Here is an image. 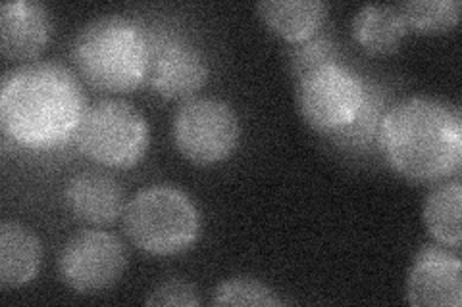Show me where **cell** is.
<instances>
[{"instance_id":"6da1fadb","label":"cell","mask_w":462,"mask_h":307,"mask_svg":"<svg viewBox=\"0 0 462 307\" xmlns=\"http://www.w3.org/2000/svg\"><path fill=\"white\" fill-rule=\"evenodd\" d=\"M85 112L78 77L60 64H25L3 77L0 127L25 149L49 150L76 139Z\"/></svg>"},{"instance_id":"7a4b0ae2","label":"cell","mask_w":462,"mask_h":307,"mask_svg":"<svg viewBox=\"0 0 462 307\" xmlns=\"http://www.w3.org/2000/svg\"><path fill=\"white\" fill-rule=\"evenodd\" d=\"M383 156L402 177L441 181L462 166L460 108L431 96H411L389 108L380 123Z\"/></svg>"},{"instance_id":"3957f363","label":"cell","mask_w":462,"mask_h":307,"mask_svg":"<svg viewBox=\"0 0 462 307\" xmlns=\"http://www.w3.org/2000/svg\"><path fill=\"white\" fill-rule=\"evenodd\" d=\"M71 58L81 77L95 89L134 91L147 79V27L120 14L95 18L79 29Z\"/></svg>"},{"instance_id":"277c9868","label":"cell","mask_w":462,"mask_h":307,"mask_svg":"<svg viewBox=\"0 0 462 307\" xmlns=\"http://www.w3.org/2000/svg\"><path fill=\"white\" fill-rule=\"evenodd\" d=\"M124 229L143 252L173 256L195 244L200 221L193 200L180 188L154 185L139 190L127 202Z\"/></svg>"},{"instance_id":"5b68a950","label":"cell","mask_w":462,"mask_h":307,"mask_svg":"<svg viewBox=\"0 0 462 307\" xmlns=\"http://www.w3.org/2000/svg\"><path fill=\"white\" fill-rule=\"evenodd\" d=\"M79 150L105 167H132L149 149L144 115L125 100H100L89 106L78 127Z\"/></svg>"},{"instance_id":"8992f818","label":"cell","mask_w":462,"mask_h":307,"mask_svg":"<svg viewBox=\"0 0 462 307\" xmlns=\"http://www.w3.org/2000/svg\"><path fill=\"white\" fill-rule=\"evenodd\" d=\"M366 81L345 64H329L297 81V102L305 122L334 135L349 125L363 108Z\"/></svg>"},{"instance_id":"52a82bcc","label":"cell","mask_w":462,"mask_h":307,"mask_svg":"<svg viewBox=\"0 0 462 307\" xmlns=\"http://www.w3.org/2000/svg\"><path fill=\"white\" fill-rule=\"evenodd\" d=\"M178 150L199 166L218 164L229 158L239 142V118L227 102L200 96L180 106L173 120Z\"/></svg>"},{"instance_id":"ba28073f","label":"cell","mask_w":462,"mask_h":307,"mask_svg":"<svg viewBox=\"0 0 462 307\" xmlns=\"http://www.w3.org/2000/svg\"><path fill=\"white\" fill-rule=\"evenodd\" d=\"M127 266L122 240L106 230H81L71 237L60 256L58 273L78 294H97L120 281Z\"/></svg>"},{"instance_id":"9c48e42d","label":"cell","mask_w":462,"mask_h":307,"mask_svg":"<svg viewBox=\"0 0 462 307\" xmlns=\"http://www.w3.org/2000/svg\"><path fill=\"white\" fill-rule=\"evenodd\" d=\"M147 79L170 100H189L208 79V62L189 39L164 27H147Z\"/></svg>"},{"instance_id":"30bf717a","label":"cell","mask_w":462,"mask_h":307,"mask_svg":"<svg viewBox=\"0 0 462 307\" xmlns=\"http://www.w3.org/2000/svg\"><path fill=\"white\" fill-rule=\"evenodd\" d=\"M407 300L416 307H460V257L439 246H424L409 271Z\"/></svg>"},{"instance_id":"8fae6325","label":"cell","mask_w":462,"mask_h":307,"mask_svg":"<svg viewBox=\"0 0 462 307\" xmlns=\"http://www.w3.org/2000/svg\"><path fill=\"white\" fill-rule=\"evenodd\" d=\"M54 22L45 5L14 0L0 6V50L8 60H33L51 42Z\"/></svg>"},{"instance_id":"7c38bea8","label":"cell","mask_w":462,"mask_h":307,"mask_svg":"<svg viewBox=\"0 0 462 307\" xmlns=\"http://www.w3.org/2000/svg\"><path fill=\"white\" fill-rule=\"evenodd\" d=\"M69 212L89 225H110L124 212V190L103 171H83L71 177L64 190Z\"/></svg>"},{"instance_id":"4fadbf2b","label":"cell","mask_w":462,"mask_h":307,"mask_svg":"<svg viewBox=\"0 0 462 307\" xmlns=\"http://www.w3.org/2000/svg\"><path fill=\"white\" fill-rule=\"evenodd\" d=\"M41 256V242L32 229L16 221L0 225V284L22 286L33 281Z\"/></svg>"},{"instance_id":"5bb4252c","label":"cell","mask_w":462,"mask_h":307,"mask_svg":"<svg viewBox=\"0 0 462 307\" xmlns=\"http://www.w3.org/2000/svg\"><path fill=\"white\" fill-rule=\"evenodd\" d=\"M256 10L273 33L299 42L320 32L329 6L322 0H263Z\"/></svg>"},{"instance_id":"9a60e30c","label":"cell","mask_w":462,"mask_h":307,"mask_svg":"<svg viewBox=\"0 0 462 307\" xmlns=\"http://www.w3.org/2000/svg\"><path fill=\"white\" fill-rule=\"evenodd\" d=\"M351 32L366 52L385 56L401 47L409 25L397 5H366L355 14Z\"/></svg>"},{"instance_id":"2e32d148","label":"cell","mask_w":462,"mask_h":307,"mask_svg":"<svg viewBox=\"0 0 462 307\" xmlns=\"http://www.w3.org/2000/svg\"><path fill=\"white\" fill-rule=\"evenodd\" d=\"M462 185L458 179L431 188L424 202V223L430 235L443 246L460 248Z\"/></svg>"},{"instance_id":"e0dca14e","label":"cell","mask_w":462,"mask_h":307,"mask_svg":"<svg viewBox=\"0 0 462 307\" xmlns=\"http://www.w3.org/2000/svg\"><path fill=\"white\" fill-rule=\"evenodd\" d=\"M385 113V96L382 89L375 85L366 83V95L363 108H360L356 118L339 131H336L334 137L341 146L346 149H366V146L378 139L380 123Z\"/></svg>"},{"instance_id":"ac0fdd59","label":"cell","mask_w":462,"mask_h":307,"mask_svg":"<svg viewBox=\"0 0 462 307\" xmlns=\"http://www.w3.org/2000/svg\"><path fill=\"white\" fill-rule=\"evenodd\" d=\"M397 6L409 29L418 33L449 32L460 18L458 0H409Z\"/></svg>"},{"instance_id":"d6986e66","label":"cell","mask_w":462,"mask_h":307,"mask_svg":"<svg viewBox=\"0 0 462 307\" xmlns=\"http://www.w3.org/2000/svg\"><path fill=\"white\" fill-rule=\"evenodd\" d=\"M339 45L337 41L329 33H314L309 39H302L299 42H291L287 50V62L291 76L300 81L309 73L320 69L329 64L339 62Z\"/></svg>"},{"instance_id":"ffe728a7","label":"cell","mask_w":462,"mask_h":307,"mask_svg":"<svg viewBox=\"0 0 462 307\" xmlns=\"http://www.w3.org/2000/svg\"><path fill=\"white\" fill-rule=\"evenodd\" d=\"M214 305H256V307H272L280 305L282 300L273 294V290L249 276H237V279L224 281L214 290L212 296Z\"/></svg>"},{"instance_id":"44dd1931","label":"cell","mask_w":462,"mask_h":307,"mask_svg":"<svg viewBox=\"0 0 462 307\" xmlns=\"http://www.w3.org/2000/svg\"><path fill=\"white\" fill-rule=\"evenodd\" d=\"M144 303L158 307H195L200 303V300L191 283L181 279H166L152 288Z\"/></svg>"}]
</instances>
